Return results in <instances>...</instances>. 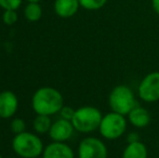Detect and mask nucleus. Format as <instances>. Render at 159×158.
<instances>
[{"label": "nucleus", "mask_w": 159, "mask_h": 158, "mask_svg": "<svg viewBox=\"0 0 159 158\" xmlns=\"http://www.w3.org/2000/svg\"><path fill=\"white\" fill-rule=\"evenodd\" d=\"M63 107V97L54 88L43 87L38 89L33 97V108L38 115H53Z\"/></svg>", "instance_id": "1"}, {"label": "nucleus", "mask_w": 159, "mask_h": 158, "mask_svg": "<svg viewBox=\"0 0 159 158\" xmlns=\"http://www.w3.org/2000/svg\"><path fill=\"white\" fill-rule=\"evenodd\" d=\"M108 104L111 106V112L126 116L136 106V100L133 91L129 87L120 84L111 91L108 97Z\"/></svg>", "instance_id": "2"}, {"label": "nucleus", "mask_w": 159, "mask_h": 158, "mask_svg": "<svg viewBox=\"0 0 159 158\" xmlns=\"http://www.w3.org/2000/svg\"><path fill=\"white\" fill-rule=\"evenodd\" d=\"M102 118V113L94 106H82L75 111L71 124L79 132L89 133L100 128Z\"/></svg>", "instance_id": "3"}, {"label": "nucleus", "mask_w": 159, "mask_h": 158, "mask_svg": "<svg viewBox=\"0 0 159 158\" xmlns=\"http://www.w3.org/2000/svg\"><path fill=\"white\" fill-rule=\"evenodd\" d=\"M13 151L19 156L24 158H35L42 153V142L37 135L30 132H22L16 134L12 141Z\"/></svg>", "instance_id": "4"}, {"label": "nucleus", "mask_w": 159, "mask_h": 158, "mask_svg": "<svg viewBox=\"0 0 159 158\" xmlns=\"http://www.w3.org/2000/svg\"><path fill=\"white\" fill-rule=\"evenodd\" d=\"M127 129V119L124 115L111 112L103 116L100 124V133L103 138L107 140L119 139Z\"/></svg>", "instance_id": "5"}, {"label": "nucleus", "mask_w": 159, "mask_h": 158, "mask_svg": "<svg viewBox=\"0 0 159 158\" xmlns=\"http://www.w3.org/2000/svg\"><path fill=\"white\" fill-rule=\"evenodd\" d=\"M138 93L140 99L146 103L159 101V72L149 73L141 80Z\"/></svg>", "instance_id": "6"}, {"label": "nucleus", "mask_w": 159, "mask_h": 158, "mask_svg": "<svg viewBox=\"0 0 159 158\" xmlns=\"http://www.w3.org/2000/svg\"><path fill=\"white\" fill-rule=\"evenodd\" d=\"M79 158H107V147L98 138L84 139L78 147Z\"/></svg>", "instance_id": "7"}, {"label": "nucleus", "mask_w": 159, "mask_h": 158, "mask_svg": "<svg viewBox=\"0 0 159 158\" xmlns=\"http://www.w3.org/2000/svg\"><path fill=\"white\" fill-rule=\"evenodd\" d=\"M74 126L70 120L59 119L52 124L51 129L49 131L50 138L55 142H64L68 140L74 133Z\"/></svg>", "instance_id": "8"}, {"label": "nucleus", "mask_w": 159, "mask_h": 158, "mask_svg": "<svg viewBox=\"0 0 159 158\" xmlns=\"http://www.w3.org/2000/svg\"><path fill=\"white\" fill-rule=\"evenodd\" d=\"M17 97L11 91L0 93V117L10 118L17 111Z\"/></svg>", "instance_id": "9"}, {"label": "nucleus", "mask_w": 159, "mask_h": 158, "mask_svg": "<svg viewBox=\"0 0 159 158\" xmlns=\"http://www.w3.org/2000/svg\"><path fill=\"white\" fill-rule=\"evenodd\" d=\"M42 158H74V152L63 142H54L47 146Z\"/></svg>", "instance_id": "10"}, {"label": "nucleus", "mask_w": 159, "mask_h": 158, "mask_svg": "<svg viewBox=\"0 0 159 158\" xmlns=\"http://www.w3.org/2000/svg\"><path fill=\"white\" fill-rule=\"evenodd\" d=\"M80 7L79 0H55L54 11L60 17L68 19L77 13Z\"/></svg>", "instance_id": "11"}, {"label": "nucleus", "mask_w": 159, "mask_h": 158, "mask_svg": "<svg viewBox=\"0 0 159 158\" xmlns=\"http://www.w3.org/2000/svg\"><path fill=\"white\" fill-rule=\"evenodd\" d=\"M128 119L135 128H145L151 122V114L146 108L136 105L128 114Z\"/></svg>", "instance_id": "12"}, {"label": "nucleus", "mask_w": 159, "mask_h": 158, "mask_svg": "<svg viewBox=\"0 0 159 158\" xmlns=\"http://www.w3.org/2000/svg\"><path fill=\"white\" fill-rule=\"evenodd\" d=\"M147 148L141 141L128 143L122 153V158H147Z\"/></svg>", "instance_id": "13"}, {"label": "nucleus", "mask_w": 159, "mask_h": 158, "mask_svg": "<svg viewBox=\"0 0 159 158\" xmlns=\"http://www.w3.org/2000/svg\"><path fill=\"white\" fill-rule=\"evenodd\" d=\"M24 14L30 22L39 21L42 15L41 7L38 2H28V4L25 7V10H24Z\"/></svg>", "instance_id": "14"}, {"label": "nucleus", "mask_w": 159, "mask_h": 158, "mask_svg": "<svg viewBox=\"0 0 159 158\" xmlns=\"http://www.w3.org/2000/svg\"><path fill=\"white\" fill-rule=\"evenodd\" d=\"M52 122L48 115H38L34 120V129L38 133H47L50 131Z\"/></svg>", "instance_id": "15"}, {"label": "nucleus", "mask_w": 159, "mask_h": 158, "mask_svg": "<svg viewBox=\"0 0 159 158\" xmlns=\"http://www.w3.org/2000/svg\"><path fill=\"white\" fill-rule=\"evenodd\" d=\"M107 0H79L80 7L89 11L100 10L106 4Z\"/></svg>", "instance_id": "16"}, {"label": "nucleus", "mask_w": 159, "mask_h": 158, "mask_svg": "<svg viewBox=\"0 0 159 158\" xmlns=\"http://www.w3.org/2000/svg\"><path fill=\"white\" fill-rule=\"evenodd\" d=\"M2 21L6 25H13L17 21L16 10H4L2 14Z\"/></svg>", "instance_id": "17"}, {"label": "nucleus", "mask_w": 159, "mask_h": 158, "mask_svg": "<svg viewBox=\"0 0 159 158\" xmlns=\"http://www.w3.org/2000/svg\"><path fill=\"white\" fill-rule=\"evenodd\" d=\"M21 4L22 0H0V7L3 10H17Z\"/></svg>", "instance_id": "18"}, {"label": "nucleus", "mask_w": 159, "mask_h": 158, "mask_svg": "<svg viewBox=\"0 0 159 158\" xmlns=\"http://www.w3.org/2000/svg\"><path fill=\"white\" fill-rule=\"evenodd\" d=\"M11 130H12L13 133H16V134L24 132V130H25V121L21 118H15L11 124Z\"/></svg>", "instance_id": "19"}, {"label": "nucleus", "mask_w": 159, "mask_h": 158, "mask_svg": "<svg viewBox=\"0 0 159 158\" xmlns=\"http://www.w3.org/2000/svg\"><path fill=\"white\" fill-rule=\"evenodd\" d=\"M60 114H61L63 119L70 120L71 121V119H73V117H74V114H75V111L71 107H69V106H63L62 110L60 111Z\"/></svg>", "instance_id": "20"}, {"label": "nucleus", "mask_w": 159, "mask_h": 158, "mask_svg": "<svg viewBox=\"0 0 159 158\" xmlns=\"http://www.w3.org/2000/svg\"><path fill=\"white\" fill-rule=\"evenodd\" d=\"M136 141H140V140H139V135L136 134L135 132L130 133L129 137H128V142H129V143H132V142H136Z\"/></svg>", "instance_id": "21"}, {"label": "nucleus", "mask_w": 159, "mask_h": 158, "mask_svg": "<svg viewBox=\"0 0 159 158\" xmlns=\"http://www.w3.org/2000/svg\"><path fill=\"white\" fill-rule=\"evenodd\" d=\"M152 6L156 14L159 15V0H152Z\"/></svg>", "instance_id": "22"}, {"label": "nucleus", "mask_w": 159, "mask_h": 158, "mask_svg": "<svg viewBox=\"0 0 159 158\" xmlns=\"http://www.w3.org/2000/svg\"><path fill=\"white\" fill-rule=\"evenodd\" d=\"M26 1H28V2H39L40 0H26Z\"/></svg>", "instance_id": "23"}, {"label": "nucleus", "mask_w": 159, "mask_h": 158, "mask_svg": "<svg viewBox=\"0 0 159 158\" xmlns=\"http://www.w3.org/2000/svg\"><path fill=\"white\" fill-rule=\"evenodd\" d=\"M0 158H2V157H1V155H0Z\"/></svg>", "instance_id": "24"}, {"label": "nucleus", "mask_w": 159, "mask_h": 158, "mask_svg": "<svg viewBox=\"0 0 159 158\" xmlns=\"http://www.w3.org/2000/svg\"><path fill=\"white\" fill-rule=\"evenodd\" d=\"M35 158H39V157H35Z\"/></svg>", "instance_id": "25"}]
</instances>
